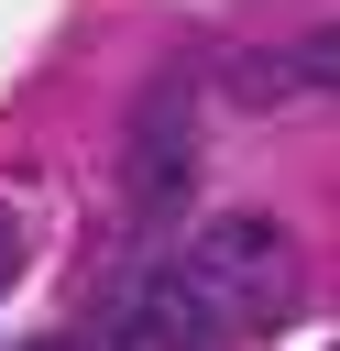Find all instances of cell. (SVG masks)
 I'll return each mask as SVG.
<instances>
[{"instance_id": "obj_1", "label": "cell", "mask_w": 340, "mask_h": 351, "mask_svg": "<svg viewBox=\"0 0 340 351\" xmlns=\"http://www.w3.org/2000/svg\"><path fill=\"white\" fill-rule=\"evenodd\" d=\"M197 186V88L186 77H154L132 99V132H121V219L132 230H165Z\"/></svg>"}, {"instance_id": "obj_2", "label": "cell", "mask_w": 340, "mask_h": 351, "mask_svg": "<svg viewBox=\"0 0 340 351\" xmlns=\"http://www.w3.org/2000/svg\"><path fill=\"white\" fill-rule=\"evenodd\" d=\"M186 274L241 318V307H274V274H285V219H263V208H230V219H208L197 230V252H186Z\"/></svg>"}, {"instance_id": "obj_3", "label": "cell", "mask_w": 340, "mask_h": 351, "mask_svg": "<svg viewBox=\"0 0 340 351\" xmlns=\"http://www.w3.org/2000/svg\"><path fill=\"white\" fill-rule=\"evenodd\" d=\"M219 340H230V307H219L186 263L132 274V351H219Z\"/></svg>"}, {"instance_id": "obj_4", "label": "cell", "mask_w": 340, "mask_h": 351, "mask_svg": "<svg viewBox=\"0 0 340 351\" xmlns=\"http://www.w3.org/2000/svg\"><path fill=\"white\" fill-rule=\"evenodd\" d=\"M329 77H340V44L307 33V44H285V55H241V66H230V99H241V110H274V99H318Z\"/></svg>"}, {"instance_id": "obj_5", "label": "cell", "mask_w": 340, "mask_h": 351, "mask_svg": "<svg viewBox=\"0 0 340 351\" xmlns=\"http://www.w3.org/2000/svg\"><path fill=\"white\" fill-rule=\"evenodd\" d=\"M11 252H22V241H11V219H0V274H11Z\"/></svg>"}, {"instance_id": "obj_6", "label": "cell", "mask_w": 340, "mask_h": 351, "mask_svg": "<svg viewBox=\"0 0 340 351\" xmlns=\"http://www.w3.org/2000/svg\"><path fill=\"white\" fill-rule=\"evenodd\" d=\"M33 351H77V340H33Z\"/></svg>"}]
</instances>
